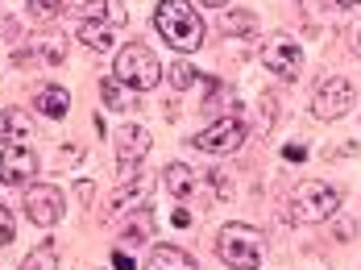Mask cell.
Masks as SVG:
<instances>
[{
    "mask_svg": "<svg viewBox=\"0 0 361 270\" xmlns=\"http://www.w3.org/2000/svg\"><path fill=\"white\" fill-rule=\"evenodd\" d=\"M145 154H149V129L145 125H125L116 133V175L133 179V171L142 166Z\"/></svg>",
    "mask_w": 361,
    "mask_h": 270,
    "instance_id": "10",
    "label": "cell"
},
{
    "mask_svg": "<svg viewBox=\"0 0 361 270\" xmlns=\"http://www.w3.org/2000/svg\"><path fill=\"white\" fill-rule=\"evenodd\" d=\"M145 195H149V179H145V175H137L133 183L125 179V188H121V192H112L109 208H104V216L112 221V216H121V212H129V208H142Z\"/></svg>",
    "mask_w": 361,
    "mask_h": 270,
    "instance_id": "11",
    "label": "cell"
},
{
    "mask_svg": "<svg viewBox=\"0 0 361 270\" xmlns=\"http://www.w3.org/2000/svg\"><path fill=\"white\" fill-rule=\"evenodd\" d=\"M125 92H129V87H125V83H116V79H100V96H104V104H109L112 113H125V109H129V96H125Z\"/></svg>",
    "mask_w": 361,
    "mask_h": 270,
    "instance_id": "17",
    "label": "cell"
},
{
    "mask_svg": "<svg viewBox=\"0 0 361 270\" xmlns=\"http://www.w3.org/2000/svg\"><path fill=\"white\" fill-rule=\"evenodd\" d=\"M216 254L224 266L233 270H262V258H266V233L253 229V225H224L216 237Z\"/></svg>",
    "mask_w": 361,
    "mask_h": 270,
    "instance_id": "2",
    "label": "cell"
},
{
    "mask_svg": "<svg viewBox=\"0 0 361 270\" xmlns=\"http://www.w3.org/2000/svg\"><path fill=\"white\" fill-rule=\"evenodd\" d=\"M262 63H266V71H274L279 79H295L303 71V50H299V42L290 34H274L262 46Z\"/></svg>",
    "mask_w": 361,
    "mask_h": 270,
    "instance_id": "9",
    "label": "cell"
},
{
    "mask_svg": "<svg viewBox=\"0 0 361 270\" xmlns=\"http://www.w3.org/2000/svg\"><path fill=\"white\" fill-rule=\"evenodd\" d=\"M149 237H154V212L142 204V208H137V216L121 229V241H125V245H145Z\"/></svg>",
    "mask_w": 361,
    "mask_h": 270,
    "instance_id": "15",
    "label": "cell"
},
{
    "mask_svg": "<svg viewBox=\"0 0 361 270\" xmlns=\"http://www.w3.org/2000/svg\"><path fill=\"white\" fill-rule=\"evenodd\" d=\"M37 171V150L30 142H8V146H0V183H8V188H21V183H30Z\"/></svg>",
    "mask_w": 361,
    "mask_h": 270,
    "instance_id": "8",
    "label": "cell"
},
{
    "mask_svg": "<svg viewBox=\"0 0 361 270\" xmlns=\"http://www.w3.org/2000/svg\"><path fill=\"white\" fill-rule=\"evenodd\" d=\"M353 50H357V54H361V25H357V30H353Z\"/></svg>",
    "mask_w": 361,
    "mask_h": 270,
    "instance_id": "27",
    "label": "cell"
},
{
    "mask_svg": "<svg viewBox=\"0 0 361 270\" xmlns=\"http://www.w3.org/2000/svg\"><path fill=\"white\" fill-rule=\"evenodd\" d=\"M349 109H353V83L341 75H328L312 96V116H320V121H341Z\"/></svg>",
    "mask_w": 361,
    "mask_h": 270,
    "instance_id": "6",
    "label": "cell"
},
{
    "mask_svg": "<svg viewBox=\"0 0 361 270\" xmlns=\"http://www.w3.org/2000/svg\"><path fill=\"white\" fill-rule=\"evenodd\" d=\"M145 270H200V266H195V258L187 250H179V245H154Z\"/></svg>",
    "mask_w": 361,
    "mask_h": 270,
    "instance_id": "12",
    "label": "cell"
},
{
    "mask_svg": "<svg viewBox=\"0 0 361 270\" xmlns=\"http://www.w3.org/2000/svg\"><path fill=\"white\" fill-rule=\"evenodd\" d=\"M21 270H59V258H54V245H50V241H42V245H37L34 254H30V258L21 262Z\"/></svg>",
    "mask_w": 361,
    "mask_h": 270,
    "instance_id": "19",
    "label": "cell"
},
{
    "mask_svg": "<svg viewBox=\"0 0 361 270\" xmlns=\"http://www.w3.org/2000/svg\"><path fill=\"white\" fill-rule=\"evenodd\" d=\"M59 4H63V0H25V8H30L34 17H42V21H46V17H54V13H59Z\"/></svg>",
    "mask_w": 361,
    "mask_h": 270,
    "instance_id": "21",
    "label": "cell"
},
{
    "mask_svg": "<svg viewBox=\"0 0 361 270\" xmlns=\"http://www.w3.org/2000/svg\"><path fill=\"white\" fill-rule=\"evenodd\" d=\"M175 225H179V229L191 225V212H187V208H175Z\"/></svg>",
    "mask_w": 361,
    "mask_h": 270,
    "instance_id": "25",
    "label": "cell"
},
{
    "mask_svg": "<svg viewBox=\"0 0 361 270\" xmlns=\"http://www.w3.org/2000/svg\"><path fill=\"white\" fill-rule=\"evenodd\" d=\"M13 237H17V221H13V212L0 204V245H8Z\"/></svg>",
    "mask_w": 361,
    "mask_h": 270,
    "instance_id": "22",
    "label": "cell"
},
{
    "mask_svg": "<svg viewBox=\"0 0 361 270\" xmlns=\"http://www.w3.org/2000/svg\"><path fill=\"white\" fill-rule=\"evenodd\" d=\"M245 137H250L245 121L228 113V116H220V121H212V125H204V129L191 137V146L204 150V154H233V150H241Z\"/></svg>",
    "mask_w": 361,
    "mask_h": 270,
    "instance_id": "5",
    "label": "cell"
},
{
    "mask_svg": "<svg viewBox=\"0 0 361 270\" xmlns=\"http://www.w3.org/2000/svg\"><path fill=\"white\" fill-rule=\"evenodd\" d=\"M79 42H83V46H87V50H100V54H104V50H112V25H104V21H87V17H83V25H79Z\"/></svg>",
    "mask_w": 361,
    "mask_h": 270,
    "instance_id": "16",
    "label": "cell"
},
{
    "mask_svg": "<svg viewBox=\"0 0 361 270\" xmlns=\"http://www.w3.org/2000/svg\"><path fill=\"white\" fill-rule=\"evenodd\" d=\"M162 183H166V192L175 195V200H187V195L200 192V175H195L187 162H171L166 175H162Z\"/></svg>",
    "mask_w": 361,
    "mask_h": 270,
    "instance_id": "13",
    "label": "cell"
},
{
    "mask_svg": "<svg viewBox=\"0 0 361 270\" xmlns=\"http://www.w3.org/2000/svg\"><path fill=\"white\" fill-rule=\"evenodd\" d=\"M154 30L166 38L171 50H179V54L200 50L204 38H208V30H204L195 4H187V0H158V8H154Z\"/></svg>",
    "mask_w": 361,
    "mask_h": 270,
    "instance_id": "1",
    "label": "cell"
},
{
    "mask_svg": "<svg viewBox=\"0 0 361 270\" xmlns=\"http://www.w3.org/2000/svg\"><path fill=\"white\" fill-rule=\"evenodd\" d=\"M283 158H287V162H303L307 150H303V146H283Z\"/></svg>",
    "mask_w": 361,
    "mask_h": 270,
    "instance_id": "24",
    "label": "cell"
},
{
    "mask_svg": "<svg viewBox=\"0 0 361 270\" xmlns=\"http://www.w3.org/2000/svg\"><path fill=\"white\" fill-rule=\"evenodd\" d=\"M166 71H171V83H175V87H179V92H187V87H195V67H191V63H171V67H166Z\"/></svg>",
    "mask_w": 361,
    "mask_h": 270,
    "instance_id": "20",
    "label": "cell"
},
{
    "mask_svg": "<svg viewBox=\"0 0 361 270\" xmlns=\"http://www.w3.org/2000/svg\"><path fill=\"white\" fill-rule=\"evenodd\" d=\"M63 212H67V200L59 188H50V183H34L30 192H25V216L34 221L37 229H54L59 221H63Z\"/></svg>",
    "mask_w": 361,
    "mask_h": 270,
    "instance_id": "7",
    "label": "cell"
},
{
    "mask_svg": "<svg viewBox=\"0 0 361 270\" xmlns=\"http://www.w3.org/2000/svg\"><path fill=\"white\" fill-rule=\"evenodd\" d=\"M34 109L42 116H50V121H59V116H67V109H71V92L59 87V83H50V87H42L34 96Z\"/></svg>",
    "mask_w": 361,
    "mask_h": 270,
    "instance_id": "14",
    "label": "cell"
},
{
    "mask_svg": "<svg viewBox=\"0 0 361 270\" xmlns=\"http://www.w3.org/2000/svg\"><path fill=\"white\" fill-rule=\"evenodd\" d=\"M25 129H30V121H25L21 113H0V146L25 137Z\"/></svg>",
    "mask_w": 361,
    "mask_h": 270,
    "instance_id": "18",
    "label": "cell"
},
{
    "mask_svg": "<svg viewBox=\"0 0 361 270\" xmlns=\"http://www.w3.org/2000/svg\"><path fill=\"white\" fill-rule=\"evenodd\" d=\"M336 208H341V192L332 188V183H299L295 192H290V208L287 216L295 225H324L336 216Z\"/></svg>",
    "mask_w": 361,
    "mask_h": 270,
    "instance_id": "4",
    "label": "cell"
},
{
    "mask_svg": "<svg viewBox=\"0 0 361 270\" xmlns=\"http://www.w3.org/2000/svg\"><path fill=\"white\" fill-rule=\"evenodd\" d=\"M204 4H212V8H224V4H233V0H204Z\"/></svg>",
    "mask_w": 361,
    "mask_h": 270,
    "instance_id": "28",
    "label": "cell"
},
{
    "mask_svg": "<svg viewBox=\"0 0 361 270\" xmlns=\"http://www.w3.org/2000/svg\"><path fill=\"white\" fill-rule=\"evenodd\" d=\"M112 79H116V83H125L129 92H149V87H158V83H162V63H158V54H154L149 46L129 42V46H121V50H116Z\"/></svg>",
    "mask_w": 361,
    "mask_h": 270,
    "instance_id": "3",
    "label": "cell"
},
{
    "mask_svg": "<svg viewBox=\"0 0 361 270\" xmlns=\"http://www.w3.org/2000/svg\"><path fill=\"white\" fill-rule=\"evenodd\" d=\"M336 8H353V4H361V0H332Z\"/></svg>",
    "mask_w": 361,
    "mask_h": 270,
    "instance_id": "26",
    "label": "cell"
},
{
    "mask_svg": "<svg viewBox=\"0 0 361 270\" xmlns=\"http://www.w3.org/2000/svg\"><path fill=\"white\" fill-rule=\"evenodd\" d=\"M112 266H116V270H137V262H133L125 250H112Z\"/></svg>",
    "mask_w": 361,
    "mask_h": 270,
    "instance_id": "23",
    "label": "cell"
}]
</instances>
